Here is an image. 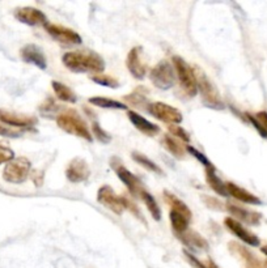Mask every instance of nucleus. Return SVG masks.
<instances>
[{"label":"nucleus","mask_w":267,"mask_h":268,"mask_svg":"<svg viewBox=\"0 0 267 268\" xmlns=\"http://www.w3.org/2000/svg\"><path fill=\"white\" fill-rule=\"evenodd\" d=\"M62 63L75 74L90 72L93 75H100L105 70L102 57L94 51H68L62 57Z\"/></svg>","instance_id":"1"},{"label":"nucleus","mask_w":267,"mask_h":268,"mask_svg":"<svg viewBox=\"0 0 267 268\" xmlns=\"http://www.w3.org/2000/svg\"><path fill=\"white\" fill-rule=\"evenodd\" d=\"M57 125L67 134L75 135L87 141L93 140L89 127L76 110H67V112L61 113L57 117Z\"/></svg>","instance_id":"2"},{"label":"nucleus","mask_w":267,"mask_h":268,"mask_svg":"<svg viewBox=\"0 0 267 268\" xmlns=\"http://www.w3.org/2000/svg\"><path fill=\"white\" fill-rule=\"evenodd\" d=\"M194 74H195L198 92L200 93L203 102L206 103V106L219 109V110L224 109V102H223L219 90L213 85L212 81L209 80L208 76L199 67H194Z\"/></svg>","instance_id":"3"},{"label":"nucleus","mask_w":267,"mask_h":268,"mask_svg":"<svg viewBox=\"0 0 267 268\" xmlns=\"http://www.w3.org/2000/svg\"><path fill=\"white\" fill-rule=\"evenodd\" d=\"M172 61H173L176 76L178 77V81H180V85L182 90H184V93L187 97H194L198 93L194 68L190 67L182 58L177 57V55H174Z\"/></svg>","instance_id":"4"},{"label":"nucleus","mask_w":267,"mask_h":268,"mask_svg":"<svg viewBox=\"0 0 267 268\" xmlns=\"http://www.w3.org/2000/svg\"><path fill=\"white\" fill-rule=\"evenodd\" d=\"M30 170H32V164L26 157H15L4 166L3 179L8 183L20 185L29 178Z\"/></svg>","instance_id":"5"},{"label":"nucleus","mask_w":267,"mask_h":268,"mask_svg":"<svg viewBox=\"0 0 267 268\" xmlns=\"http://www.w3.org/2000/svg\"><path fill=\"white\" fill-rule=\"evenodd\" d=\"M149 79L158 89H171L176 83V71L173 64L168 61H160L149 72Z\"/></svg>","instance_id":"6"},{"label":"nucleus","mask_w":267,"mask_h":268,"mask_svg":"<svg viewBox=\"0 0 267 268\" xmlns=\"http://www.w3.org/2000/svg\"><path fill=\"white\" fill-rule=\"evenodd\" d=\"M112 168L114 169L117 176H118L119 181H121L126 187L129 188V191L131 192L134 196H140V194L145 190L142 181H140L134 173L130 172L123 164H121V161H119L118 158H113V160H112Z\"/></svg>","instance_id":"7"},{"label":"nucleus","mask_w":267,"mask_h":268,"mask_svg":"<svg viewBox=\"0 0 267 268\" xmlns=\"http://www.w3.org/2000/svg\"><path fill=\"white\" fill-rule=\"evenodd\" d=\"M147 112L154 117L158 121L168 123V125L174 126L180 125L184 117H182V113L178 110V109L173 108V106L168 105L164 102H152L149 103L148 108H147Z\"/></svg>","instance_id":"8"},{"label":"nucleus","mask_w":267,"mask_h":268,"mask_svg":"<svg viewBox=\"0 0 267 268\" xmlns=\"http://www.w3.org/2000/svg\"><path fill=\"white\" fill-rule=\"evenodd\" d=\"M97 201L116 215H122L126 209L125 196H119L110 186H101L97 191Z\"/></svg>","instance_id":"9"},{"label":"nucleus","mask_w":267,"mask_h":268,"mask_svg":"<svg viewBox=\"0 0 267 268\" xmlns=\"http://www.w3.org/2000/svg\"><path fill=\"white\" fill-rule=\"evenodd\" d=\"M43 28L50 37H52L55 41L61 42V43H65V45H80L83 42V38L79 33L63 25L47 23Z\"/></svg>","instance_id":"10"},{"label":"nucleus","mask_w":267,"mask_h":268,"mask_svg":"<svg viewBox=\"0 0 267 268\" xmlns=\"http://www.w3.org/2000/svg\"><path fill=\"white\" fill-rule=\"evenodd\" d=\"M0 122L11 127L30 128L37 125V118L32 115L20 114V113L11 112L6 109H0Z\"/></svg>","instance_id":"11"},{"label":"nucleus","mask_w":267,"mask_h":268,"mask_svg":"<svg viewBox=\"0 0 267 268\" xmlns=\"http://www.w3.org/2000/svg\"><path fill=\"white\" fill-rule=\"evenodd\" d=\"M15 17L19 20L20 23L25 24L29 26H37L47 24V17L42 11L37 10L34 7H21V8H16L13 12Z\"/></svg>","instance_id":"12"},{"label":"nucleus","mask_w":267,"mask_h":268,"mask_svg":"<svg viewBox=\"0 0 267 268\" xmlns=\"http://www.w3.org/2000/svg\"><path fill=\"white\" fill-rule=\"evenodd\" d=\"M142 52L143 48L140 46L132 47L127 54V59H126L127 70L138 80H143L147 75V64L143 62Z\"/></svg>","instance_id":"13"},{"label":"nucleus","mask_w":267,"mask_h":268,"mask_svg":"<svg viewBox=\"0 0 267 268\" xmlns=\"http://www.w3.org/2000/svg\"><path fill=\"white\" fill-rule=\"evenodd\" d=\"M90 176V169L88 163L81 157H75L71 163L68 164L66 169V177L70 182L81 183L87 181Z\"/></svg>","instance_id":"14"},{"label":"nucleus","mask_w":267,"mask_h":268,"mask_svg":"<svg viewBox=\"0 0 267 268\" xmlns=\"http://www.w3.org/2000/svg\"><path fill=\"white\" fill-rule=\"evenodd\" d=\"M224 225L228 228V230L232 234H235L238 240H241L246 245L259 246V238L254 233H251L250 230L246 229L240 221H237L233 217H227L224 220Z\"/></svg>","instance_id":"15"},{"label":"nucleus","mask_w":267,"mask_h":268,"mask_svg":"<svg viewBox=\"0 0 267 268\" xmlns=\"http://www.w3.org/2000/svg\"><path fill=\"white\" fill-rule=\"evenodd\" d=\"M20 55L25 63L33 64L38 67L39 70H46L47 68V59H46L45 54L42 51V48L39 46L34 45V43H28L20 50Z\"/></svg>","instance_id":"16"},{"label":"nucleus","mask_w":267,"mask_h":268,"mask_svg":"<svg viewBox=\"0 0 267 268\" xmlns=\"http://www.w3.org/2000/svg\"><path fill=\"white\" fill-rule=\"evenodd\" d=\"M127 117H129L132 126H134L138 131L147 135V136H154V135H157L158 132H160V127H158L157 125H154V123L149 122L148 119H145L143 115L134 112V110H130V112L127 113Z\"/></svg>","instance_id":"17"},{"label":"nucleus","mask_w":267,"mask_h":268,"mask_svg":"<svg viewBox=\"0 0 267 268\" xmlns=\"http://www.w3.org/2000/svg\"><path fill=\"white\" fill-rule=\"evenodd\" d=\"M226 186H227V192H228V196L235 198L236 200L242 201V203H246V204H253V205L261 204V200H259L255 195L246 191L245 188L240 187V186H237L236 183L228 182V183H226Z\"/></svg>","instance_id":"18"},{"label":"nucleus","mask_w":267,"mask_h":268,"mask_svg":"<svg viewBox=\"0 0 267 268\" xmlns=\"http://www.w3.org/2000/svg\"><path fill=\"white\" fill-rule=\"evenodd\" d=\"M227 208H228V211L232 213L233 219H236L240 223L242 221V223L249 224V225H258V224L261 223L262 216L259 213H257V212L248 211L245 208L237 207V205L233 204H228Z\"/></svg>","instance_id":"19"},{"label":"nucleus","mask_w":267,"mask_h":268,"mask_svg":"<svg viewBox=\"0 0 267 268\" xmlns=\"http://www.w3.org/2000/svg\"><path fill=\"white\" fill-rule=\"evenodd\" d=\"M161 144L163 147L169 152L171 154H173L174 157H184L186 154V147H184V144L178 141L176 137H173L172 135H164L161 139Z\"/></svg>","instance_id":"20"},{"label":"nucleus","mask_w":267,"mask_h":268,"mask_svg":"<svg viewBox=\"0 0 267 268\" xmlns=\"http://www.w3.org/2000/svg\"><path fill=\"white\" fill-rule=\"evenodd\" d=\"M51 86H52V90H54L55 96L58 97L61 101H63V102H67V103H75L77 101V97L76 94H75L74 90L70 88V86H67L66 84L61 83V81H51Z\"/></svg>","instance_id":"21"},{"label":"nucleus","mask_w":267,"mask_h":268,"mask_svg":"<svg viewBox=\"0 0 267 268\" xmlns=\"http://www.w3.org/2000/svg\"><path fill=\"white\" fill-rule=\"evenodd\" d=\"M206 182L208 183L209 187L212 188L218 195H220V196H228L226 183L223 182L222 179L218 177L215 168L206 169Z\"/></svg>","instance_id":"22"},{"label":"nucleus","mask_w":267,"mask_h":268,"mask_svg":"<svg viewBox=\"0 0 267 268\" xmlns=\"http://www.w3.org/2000/svg\"><path fill=\"white\" fill-rule=\"evenodd\" d=\"M180 240L182 241L184 243H186L187 246H190V247H194L196 250H206L208 249V243L207 241L203 238L200 234L195 233V232H191L190 229L186 230L184 234H181Z\"/></svg>","instance_id":"23"},{"label":"nucleus","mask_w":267,"mask_h":268,"mask_svg":"<svg viewBox=\"0 0 267 268\" xmlns=\"http://www.w3.org/2000/svg\"><path fill=\"white\" fill-rule=\"evenodd\" d=\"M164 198L165 200H167L168 204H169V207H171V211L178 212V213L184 215V216L189 217L191 220L190 208L187 207L180 198H177V196L174 194H172L171 191H164Z\"/></svg>","instance_id":"24"},{"label":"nucleus","mask_w":267,"mask_h":268,"mask_svg":"<svg viewBox=\"0 0 267 268\" xmlns=\"http://www.w3.org/2000/svg\"><path fill=\"white\" fill-rule=\"evenodd\" d=\"M88 102H89L90 105L97 106V108L112 109V110H126V109H127V105H125L123 102H119V101L113 98H108V97H90V98L88 99Z\"/></svg>","instance_id":"25"},{"label":"nucleus","mask_w":267,"mask_h":268,"mask_svg":"<svg viewBox=\"0 0 267 268\" xmlns=\"http://www.w3.org/2000/svg\"><path fill=\"white\" fill-rule=\"evenodd\" d=\"M169 220H171L174 233L177 234V236H181L186 230H189V224H190V219L189 217L178 213V212L171 211L169 212Z\"/></svg>","instance_id":"26"},{"label":"nucleus","mask_w":267,"mask_h":268,"mask_svg":"<svg viewBox=\"0 0 267 268\" xmlns=\"http://www.w3.org/2000/svg\"><path fill=\"white\" fill-rule=\"evenodd\" d=\"M139 198H142V200L144 201L145 207H147V209H148V212L151 213V216L153 217L154 220L160 221L161 220V209H160V207H158L156 199L153 198V195H152L151 192L147 191V190H144V191L140 194Z\"/></svg>","instance_id":"27"},{"label":"nucleus","mask_w":267,"mask_h":268,"mask_svg":"<svg viewBox=\"0 0 267 268\" xmlns=\"http://www.w3.org/2000/svg\"><path fill=\"white\" fill-rule=\"evenodd\" d=\"M132 158H134L135 163H138L139 165L143 166V168L148 170V172L158 174V176H164V172H163V169H161L160 166H158L156 163H153V161H152L151 158H148L145 154L139 153V152H134V153H132Z\"/></svg>","instance_id":"28"},{"label":"nucleus","mask_w":267,"mask_h":268,"mask_svg":"<svg viewBox=\"0 0 267 268\" xmlns=\"http://www.w3.org/2000/svg\"><path fill=\"white\" fill-rule=\"evenodd\" d=\"M140 90V88L139 89H136L135 92L130 93L129 96L125 97V101L126 102H129L130 105L135 106V108H139V109H147L148 108V101H147V97H145L144 93H140L139 92Z\"/></svg>","instance_id":"29"},{"label":"nucleus","mask_w":267,"mask_h":268,"mask_svg":"<svg viewBox=\"0 0 267 268\" xmlns=\"http://www.w3.org/2000/svg\"><path fill=\"white\" fill-rule=\"evenodd\" d=\"M92 79V81L96 84H98V85H102V86H108V88H118L119 86V83L117 79H114V77L109 76V75H105V74H100V75H93V76L90 77Z\"/></svg>","instance_id":"30"},{"label":"nucleus","mask_w":267,"mask_h":268,"mask_svg":"<svg viewBox=\"0 0 267 268\" xmlns=\"http://www.w3.org/2000/svg\"><path fill=\"white\" fill-rule=\"evenodd\" d=\"M168 130H169V134L173 137H176V139H180V140L185 141V143H189V141H190V135H189V132H187L185 128L181 127V126H169Z\"/></svg>","instance_id":"31"},{"label":"nucleus","mask_w":267,"mask_h":268,"mask_svg":"<svg viewBox=\"0 0 267 268\" xmlns=\"http://www.w3.org/2000/svg\"><path fill=\"white\" fill-rule=\"evenodd\" d=\"M92 134H93V136H96L101 143H110V140H112V136H110L105 130H102L97 122L92 123Z\"/></svg>","instance_id":"32"},{"label":"nucleus","mask_w":267,"mask_h":268,"mask_svg":"<svg viewBox=\"0 0 267 268\" xmlns=\"http://www.w3.org/2000/svg\"><path fill=\"white\" fill-rule=\"evenodd\" d=\"M186 150H187V152H189V153L193 154V156L195 157L196 160L199 161V163L202 164V165L204 166V168H206V169H209V168H215V166H213V164L211 163V161H209L208 158H207V157L204 156V154L200 153L199 150L195 149V148H194V147H190V145H189V147L186 148Z\"/></svg>","instance_id":"33"},{"label":"nucleus","mask_w":267,"mask_h":268,"mask_svg":"<svg viewBox=\"0 0 267 268\" xmlns=\"http://www.w3.org/2000/svg\"><path fill=\"white\" fill-rule=\"evenodd\" d=\"M13 158H15V152L10 147L0 145V165L2 164H8Z\"/></svg>","instance_id":"34"},{"label":"nucleus","mask_w":267,"mask_h":268,"mask_svg":"<svg viewBox=\"0 0 267 268\" xmlns=\"http://www.w3.org/2000/svg\"><path fill=\"white\" fill-rule=\"evenodd\" d=\"M246 115H248V119H249V121H250L251 125H253L255 127V130H257V131L259 132V134H261L262 136L266 137V139H267V132L264 131V128L262 127L261 123H259V122L257 121V118H255V117H253V115H251V114H246Z\"/></svg>","instance_id":"35"},{"label":"nucleus","mask_w":267,"mask_h":268,"mask_svg":"<svg viewBox=\"0 0 267 268\" xmlns=\"http://www.w3.org/2000/svg\"><path fill=\"white\" fill-rule=\"evenodd\" d=\"M255 118H257V121L259 122V123H261L262 127L264 128V131L267 132V113H264V112L258 113Z\"/></svg>","instance_id":"36"},{"label":"nucleus","mask_w":267,"mask_h":268,"mask_svg":"<svg viewBox=\"0 0 267 268\" xmlns=\"http://www.w3.org/2000/svg\"><path fill=\"white\" fill-rule=\"evenodd\" d=\"M0 136H11V137H15L17 136L16 132H13L12 130H10V128L4 127V126L0 125Z\"/></svg>","instance_id":"37"},{"label":"nucleus","mask_w":267,"mask_h":268,"mask_svg":"<svg viewBox=\"0 0 267 268\" xmlns=\"http://www.w3.org/2000/svg\"><path fill=\"white\" fill-rule=\"evenodd\" d=\"M204 263H206L207 268H219L218 265L215 264V262H213L212 259H208V260H207V262H204Z\"/></svg>","instance_id":"38"},{"label":"nucleus","mask_w":267,"mask_h":268,"mask_svg":"<svg viewBox=\"0 0 267 268\" xmlns=\"http://www.w3.org/2000/svg\"><path fill=\"white\" fill-rule=\"evenodd\" d=\"M261 251L263 252L264 255H267V245H266V246H263V247H262V249H261Z\"/></svg>","instance_id":"39"}]
</instances>
